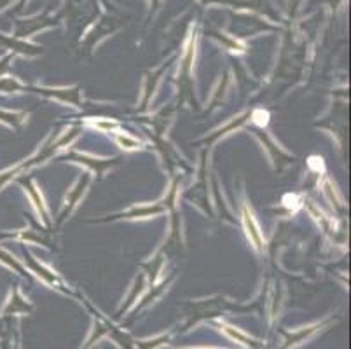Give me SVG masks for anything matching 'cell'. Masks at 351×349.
<instances>
[{
    "label": "cell",
    "instance_id": "obj_1",
    "mask_svg": "<svg viewBox=\"0 0 351 349\" xmlns=\"http://www.w3.org/2000/svg\"><path fill=\"white\" fill-rule=\"evenodd\" d=\"M243 224H245V229H247V236L250 238V241L254 243L255 248L263 250L264 248V238H263V234H261V230H258L254 215H252L247 208L243 210Z\"/></svg>",
    "mask_w": 351,
    "mask_h": 349
},
{
    "label": "cell",
    "instance_id": "obj_3",
    "mask_svg": "<svg viewBox=\"0 0 351 349\" xmlns=\"http://www.w3.org/2000/svg\"><path fill=\"white\" fill-rule=\"evenodd\" d=\"M317 159L318 158H311V159H309V166L320 171V169H324V165H322V159H320V163H317Z\"/></svg>",
    "mask_w": 351,
    "mask_h": 349
},
{
    "label": "cell",
    "instance_id": "obj_2",
    "mask_svg": "<svg viewBox=\"0 0 351 349\" xmlns=\"http://www.w3.org/2000/svg\"><path fill=\"white\" fill-rule=\"evenodd\" d=\"M254 121L258 124V126H264V124H267V121H269V114L264 110H257L254 114Z\"/></svg>",
    "mask_w": 351,
    "mask_h": 349
}]
</instances>
